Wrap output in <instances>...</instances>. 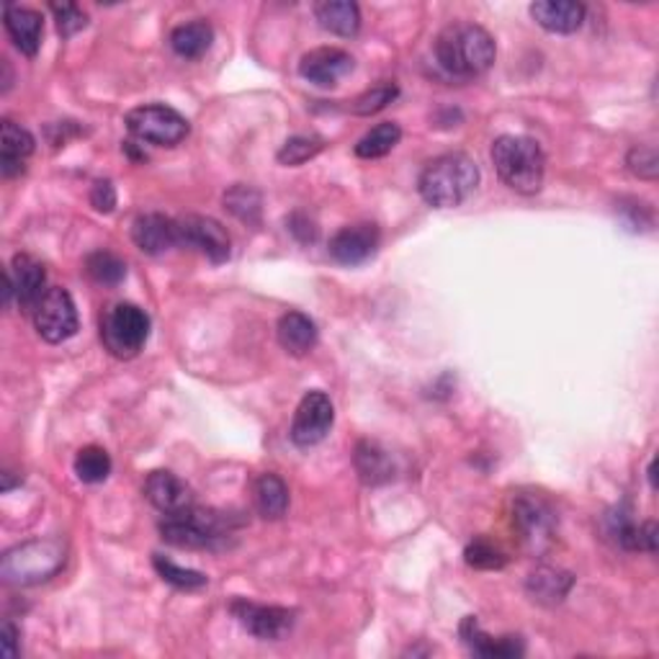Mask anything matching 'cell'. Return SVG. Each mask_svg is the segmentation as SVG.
Listing matches in <instances>:
<instances>
[{"mask_svg": "<svg viewBox=\"0 0 659 659\" xmlns=\"http://www.w3.org/2000/svg\"><path fill=\"white\" fill-rule=\"evenodd\" d=\"M229 611H232V615L240 621V626L245 628L248 634H253L255 639H263V642L284 639L293 626V611H289V608L257 606V603H250V600H235V603L229 606Z\"/></svg>", "mask_w": 659, "mask_h": 659, "instance_id": "cell-13", "label": "cell"}, {"mask_svg": "<svg viewBox=\"0 0 659 659\" xmlns=\"http://www.w3.org/2000/svg\"><path fill=\"white\" fill-rule=\"evenodd\" d=\"M333 422H335V407L330 403L327 394L317 390L307 392L302 403L297 407V412H293L291 441L297 443L299 448L317 446L320 441H325Z\"/></svg>", "mask_w": 659, "mask_h": 659, "instance_id": "cell-11", "label": "cell"}, {"mask_svg": "<svg viewBox=\"0 0 659 659\" xmlns=\"http://www.w3.org/2000/svg\"><path fill=\"white\" fill-rule=\"evenodd\" d=\"M492 163L500 181L515 193L534 196L541 191L543 173H547V157L536 140L520 134H503L492 145Z\"/></svg>", "mask_w": 659, "mask_h": 659, "instance_id": "cell-3", "label": "cell"}, {"mask_svg": "<svg viewBox=\"0 0 659 659\" xmlns=\"http://www.w3.org/2000/svg\"><path fill=\"white\" fill-rule=\"evenodd\" d=\"M127 127L134 137L157 147H176L189 137V121L165 104L137 106L127 113Z\"/></svg>", "mask_w": 659, "mask_h": 659, "instance_id": "cell-7", "label": "cell"}, {"mask_svg": "<svg viewBox=\"0 0 659 659\" xmlns=\"http://www.w3.org/2000/svg\"><path fill=\"white\" fill-rule=\"evenodd\" d=\"M655 471H657V462L649 464V482H651V490H657V482H655Z\"/></svg>", "mask_w": 659, "mask_h": 659, "instance_id": "cell-41", "label": "cell"}, {"mask_svg": "<svg viewBox=\"0 0 659 659\" xmlns=\"http://www.w3.org/2000/svg\"><path fill=\"white\" fill-rule=\"evenodd\" d=\"M212 41L214 28L202 19L178 26L173 28V34H170V47H173V52L183 57V60H199V57H204L209 52Z\"/></svg>", "mask_w": 659, "mask_h": 659, "instance_id": "cell-27", "label": "cell"}, {"mask_svg": "<svg viewBox=\"0 0 659 659\" xmlns=\"http://www.w3.org/2000/svg\"><path fill=\"white\" fill-rule=\"evenodd\" d=\"M132 240L147 255L168 253L170 248L178 245V219H170L157 212L140 214L132 221Z\"/></svg>", "mask_w": 659, "mask_h": 659, "instance_id": "cell-16", "label": "cell"}, {"mask_svg": "<svg viewBox=\"0 0 659 659\" xmlns=\"http://www.w3.org/2000/svg\"><path fill=\"white\" fill-rule=\"evenodd\" d=\"M145 498L155 511L163 515L181 513L193 505V494L183 479H178L173 471H153L145 482Z\"/></svg>", "mask_w": 659, "mask_h": 659, "instance_id": "cell-17", "label": "cell"}, {"mask_svg": "<svg viewBox=\"0 0 659 659\" xmlns=\"http://www.w3.org/2000/svg\"><path fill=\"white\" fill-rule=\"evenodd\" d=\"M255 511L268 520L284 518L286 507H289V487L278 475H261L253 487Z\"/></svg>", "mask_w": 659, "mask_h": 659, "instance_id": "cell-26", "label": "cell"}, {"mask_svg": "<svg viewBox=\"0 0 659 659\" xmlns=\"http://www.w3.org/2000/svg\"><path fill=\"white\" fill-rule=\"evenodd\" d=\"M64 564V547L57 539L19 543L3 554L0 575L9 585L28 587L55 577Z\"/></svg>", "mask_w": 659, "mask_h": 659, "instance_id": "cell-4", "label": "cell"}, {"mask_svg": "<svg viewBox=\"0 0 659 659\" xmlns=\"http://www.w3.org/2000/svg\"><path fill=\"white\" fill-rule=\"evenodd\" d=\"M149 338V317L137 304L119 302L106 310L101 317V340L104 348L113 358L129 361L145 348Z\"/></svg>", "mask_w": 659, "mask_h": 659, "instance_id": "cell-6", "label": "cell"}, {"mask_svg": "<svg viewBox=\"0 0 659 659\" xmlns=\"http://www.w3.org/2000/svg\"><path fill=\"white\" fill-rule=\"evenodd\" d=\"M513 526L531 554H543L556 534V515L539 494H518L513 503Z\"/></svg>", "mask_w": 659, "mask_h": 659, "instance_id": "cell-8", "label": "cell"}, {"mask_svg": "<svg viewBox=\"0 0 659 659\" xmlns=\"http://www.w3.org/2000/svg\"><path fill=\"white\" fill-rule=\"evenodd\" d=\"M626 163L628 168H632V173L644 178V181H655L659 176V157L655 147H647V145L634 147L632 153H628Z\"/></svg>", "mask_w": 659, "mask_h": 659, "instance_id": "cell-37", "label": "cell"}, {"mask_svg": "<svg viewBox=\"0 0 659 659\" xmlns=\"http://www.w3.org/2000/svg\"><path fill=\"white\" fill-rule=\"evenodd\" d=\"M572 585H575V577H572L570 572L556 567H539L531 577H528L526 590L536 603L556 606L567 598Z\"/></svg>", "mask_w": 659, "mask_h": 659, "instance_id": "cell-24", "label": "cell"}, {"mask_svg": "<svg viewBox=\"0 0 659 659\" xmlns=\"http://www.w3.org/2000/svg\"><path fill=\"white\" fill-rule=\"evenodd\" d=\"M47 274L45 266L32 255H16L11 261L9 274H5V302H16L19 310L34 312L39 299L47 293Z\"/></svg>", "mask_w": 659, "mask_h": 659, "instance_id": "cell-12", "label": "cell"}, {"mask_svg": "<svg viewBox=\"0 0 659 659\" xmlns=\"http://www.w3.org/2000/svg\"><path fill=\"white\" fill-rule=\"evenodd\" d=\"M403 140V129L394 121H384V124H376L371 132L363 134L356 145V155L363 157V160H376V157L390 155L394 147L399 145Z\"/></svg>", "mask_w": 659, "mask_h": 659, "instance_id": "cell-28", "label": "cell"}, {"mask_svg": "<svg viewBox=\"0 0 659 659\" xmlns=\"http://www.w3.org/2000/svg\"><path fill=\"white\" fill-rule=\"evenodd\" d=\"M397 96H399V88L394 83L376 85V88H371L363 93V96L356 98L354 113H358V117H371V113L384 111Z\"/></svg>", "mask_w": 659, "mask_h": 659, "instance_id": "cell-34", "label": "cell"}, {"mask_svg": "<svg viewBox=\"0 0 659 659\" xmlns=\"http://www.w3.org/2000/svg\"><path fill=\"white\" fill-rule=\"evenodd\" d=\"M0 644H3V655L9 659L19 655V628L9 619L3 621V639H0Z\"/></svg>", "mask_w": 659, "mask_h": 659, "instance_id": "cell-39", "label": "cell"}, {"mask_svg": "<svg viewBox=\"0 0 659 659\" xmlns=\"http://www.w3.org/2000/svg\"><path fill=\"white\" fill-rule=\"evenodd\" d=\"M32 317L39 338H45L47 343H64L77 333L75 302L62 286L47 289L45 297L39 299V304L34 307Z\"/></svg>", "mask_w": 659, "mask_h": 659, "instance_id": "cell-9", "label": "cell"}, {"mask_svg": "<svg viewBox=\"0 0 659 659\" xmlns=\"http://www.w3.org/2000/svg\"><path fill=\"white\" fill-rule=\"evenodd\" d=\"M531 16L551 34H575L585 21V5L575 0H536Z\"/></svg>", "mask_w": 659, "mask_h": 659, "instance_id": "cell-20", "label": "cell"}, {"mask_svg": "<svg viewBox=\"0 0 659 659\" xmlns=\"http://www.w3.org/2000/svg\"><path fill=\"white\" fill-rule=\"evenodd\" d=\"M153 564H155L157 575H160L165 579V583L181 587V590H196V587H204L206 585V577L202 575V572L178 567L176 562H170V559H165L160 554H155Z\"/></svg>", "mask_w": 659, "mask_h": 659, "instance_id": "cell-31", "label": "cell"}, {"mask_svg": "<svg viewBox=\"0 0 659 659\" xmlns=\"http://www.w3.org/2000/svg\"><path fill=\"white\" fill-rule=\"evenodd\" d=\"M479 183V168L467 153H446L433 157L422 168L418 191L422 202L435 209H454L475 193Z\"/></svg>", "mask_w": 659, "mask_h": 659, "instance_id": "cell-2", "label": "cell"}, {"mask_svg": "<svg viewBox=\"0 0 659 659\" xmlns=\"http://www.w3.org/2000/svg\"><path fill=\"white\" fill-rule=\"evenodd\" d=\"M379 240H382V235H379L376 225L358 221V225H348L340 232H335V238L330 240V255L340 266H358V263H367L376 253Z\"/></svg>", "mask_w": 659, "mask_h": 659, "instance_id": "cell-15", "label": "cell"}, {"mask_svg": "<svg viewBox=\"0 0 659 659\" xmlns=\"http://www.w3.org/2000/svg\"><path fill=\"white\" fill-rule=\"evenodd\" d=\"M34 153V137L16 121L3 119V134H0V173L3 178H16L24 173L26 160Z\"/></svg>", "mask_w": 659, "mask_h": 659, "instance_id": "cell-21", "label": "cell"}, {"mask_svg": "<svg viewBox=\"0 0 659 659\" xmlns=\"http://www.w3.org/2000/svg\"><path fill=\"white\" fill-rule=\"evenodd\" d=\"M467 564L469 567H477V570H500V567H505V562H507V556L503 554V551H500L498 547H492L490 541H475V543H469V549H467Z\"/></svg>", "mask_w": 659, "mask_h": 659, "instance_id": "cell-35", "label": "cell"}, {"mask_svg": "<svg viewBox=\"0 0 659 659\" xmlns=\"http://www.w3.org/2000/svg\"><path fill=\"white\" fill-rule=\"evenodd\" d=\"M639 547L642 551H649V554H655L657 551V523L647 520L644 526H639Z\"/></svg>", "mask_w": 659, "mask_h": 659, "instance_id": "cell-40", "label": "cell"}, {"mask_svg": "<svg viewBox=\"0 0 659 659\" xmlns=\"http://www.w3.org/2000/svg\"><path fill=\"white\" fill-rule=\"evenodd\" d=\"M163 539L181 549H204L229 534V520L217 511L204 507H185L181 513L163 515Z\"/></svg>", "mask_w": 659, "mask_h": 659, "instance_id": "cell-5", "label": "cell"}, {"mask_svg": "<svg viewBox=\"0 0 659 659\" xmlns=\"http://www.w3.org/2000/svg\"><path fill=\"white\" fill-rule=\"evenodd\" d=\"M225 206L235 217L242 221H257L261 214V196L250 185H235L232 191L225 193Z\"/></svg>", "mask_w": 659, "mask_h": 659, "instance_id": "cell-32", "label": "cell"}, {"mask_svg": "<svg viewBox=\"0 0 659 659\" xmlns=\"http://www.w3.org/2000/svg\"><path fill=\"white\" fill-rule=\"evenodd\" d=\"M5 32L21 55L34 57L41 47V34H45V19L39 11L21 9V5H5L3 11Z\"/></svg>", "mask_w": 659, "mask_h": 659, "instance_id": "cell-18", "label": "cell"}, {"mask_svg": "<svg viewBox=\"0 0 659 659\" xmlns=\"http://www.w3.org/2000/svg\"><path fill=\"white\" fill-rule=\"evenodd\" d=\"M350 73H354V57L338 47L312 49L299 62V75L320 88H333Z\"/></svg>", "mask_w": 659, "mask_h": 659, "instance_id": "cell-14", "label": "cell"}, {"mask_svg": "<svg viewBox=\"0 0 659 659\" xmlns=\"http://www.w3.org/2000/svg\"><path fill=\"white\" fill-rule=\"evenodd\" d=\"M314 13H317L320 26L327 28L330 34H338V37L350 39L361 28V11L350 0H322Z\"/></svg>", "mask_w": 659, "mask_h": 659, "instance_id": "cell-25", "label": "cell"}, {"mask_svg": "<svg viewBox=\"0 0 659 659\" xmlns=\"http://www.w3.org/2000/svg\"><path fill=\"white\" fill-rule=\"evenodd\" d=\"M178 245L196 250L199 255L209 257L212 263H227L232 253V240L229 232L217 219L202 217V214H189L178 219Z\"/></svg>", "mask_w": 659, "mask_h": 659, "instance_id": "cell-10", "label": "cell"}, {"mask_svg": "<svg viewBox=\"0 0 659 659\" xmlns=\"http://www.w3.org/2000/svg\"><path fill=\"white\" fill-rule=\"evenodd\" d=\"M356 471L361 477L363 484H384L394 477V462L390 456V451L379 446L376 441H361L356 446Z\"/></svg>", "mask_w": 659, "mask_h": 659, "instance_id": "cell-23", "label": "cell"}, {"mask_svg": "<svg viewBox=\"0 0 659 659\" xmlns=\"http://www.w3.org/2000/svg\"><path fill=\"white\" fill-rule=\"evenodd\" d=\"M91 204L93 209L109 214L117 206V189H113L111 181H96L91 189Z\"/></svg>", "mask_w": 659, "mask_h": 659, "instance_id": "cell-38", "label": "cell"}, {"mask_svg": "<svg viewBox=\"0 0 659 659\" xmlns=\"http://www.w3.org/2000/svg\"><path fill=\"white\" fill-rule=\"evenodd\" d=\"M278 343L291 356H307L317 346V325L304 312H286L278 320Z\"/></svg>", "mask_w": 659, "mask_h": 659, "instance_id": "cell-22", "label": "cell"}, {"mask_svg": "<svg viewBox=\"0 0 659 659\" xmlns=\"http://www.w3.org/2000/svg\"><path fill=\"white\" fill-rule=\"evenodd\" d=\"M462 639L471 655L487 659H511L523 655V642L518 636H490L482 632L475 615H467L462 623Z\"/></svg>", "mask_w": 659, "mask_h": 659, "instance_id": "cell-19", "label": "cell"}, {"mask_svg": "<svg viewBox=\"0 0 659 659\" xmlns=\"http://www.w3.org/2000/svg\"><path fill=\"white\" fill-rule=\"evenodd\" d=\"M49 9L55 13L57 32H60L64 39L75 37L77 32H83V28L88 26V16H85L75 3H52Z\"/></svg>", "mask_w": 659, "mask_h": 659, "instance_id": "cell-36", "label": "cell"}, {"mask_svg": "<svg viewBox=\"0 0 659 659\" xmlns=\"http://www.w3.org/2000/svg\"><path fill=\"white\" fill-rule=\"evenodd\" d=\"M433 55L439 68L448 77L471 81V77L482 75L492 68L498 47H494L492 34L487 28L469 24V21H456L435 37Z\"/></svg>", "mask_w": 659, "mask_h": 659, "instance_id": "cell-1", "label": "cell"}, {"mask_svg": "<svg viewBox=\"0 0 659 659\" xmlns=\"http://www.w3.org/2000/svg\"><path fill=\"white\" fill-rule=\"evenodd\" d=\"M85 271L96 284L101 286H119L127 276V263L109 250H96L85 257Z\"/></svg>", "mask_w": 659, "mask_h": 659, "instance_id": "cell-30", "label": "cell"}, {"mask_svg": "<svg viewBox=\"0 0 659 659\" xmlns=\"http://www.w3.org/2000/svg\"><path fill=\"white\" fill-rule=\"evenodd\" d=\"M322 147H325V142L317 137H291L284 142L276 157L281 165H302L312 160L314 155H320Z\"/></svg>", "mask_w": 659, "mask_h": 659, "instance_id": "cell-33", "label": "cell"}, {"mask_svg": "<svg viewBox=\"0 0 659 659\" xmlns=\"http://www.w3.org/2000/svg\"><path fill=\"white\" fill-rule=\"evenodd\" d=\"M75 475L85 484L106 482L111 475V456L101 446H85L75 456Z\"/></svg>", "mask_w": 659, "mask_h": 659, "instance_id": "cell-29", "label": "cell"}]
</instances>
